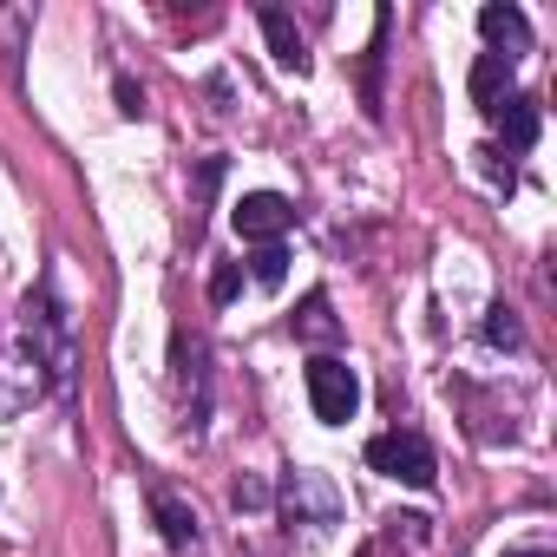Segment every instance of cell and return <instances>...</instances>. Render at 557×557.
Segmentation results:
<instances>
[{
  "label": "cell",
  "mask_w": 557,
  "mask_h": 557,
  "mask_svg": "<svg viewBox=\"0 0 557 557\" xmlns=\"http://www.w3.org/2000/svg\"><path fill=\"white\" fill-rule=\"evenodd\" d=\"M21 342L34 348V361H40L47 387H53V394H73L79 348H73V315L60 309L53 275H40V289H27V302H21Z\"/></svg>",
  "instance_id": "6da1fadb"
},
{
  "label": "cell",
  "mask_w": 557,
  "mask_h": 557,
  "mask_svg": "<svg viewBox=\"0 0 557 557\" xmlns=\"http://www.w3.org/2000/svg\"><path fill=\"white\" fill-rule=\"evenodd\" d=\"M171 394H177L184 433L203 440V426H210V348H203V335H190V329L171 335Z\"/></svg>",
  "instance_id": "7a4b0ae2"
},
{
  "label": "cell",
  "mask_w": 557,
  "mask_h": 557,
  "mask_svg": "<svg viewBox=\"0 0 557 557\" xmlns=\"http://www.w3.org/2000/svg\"><path fill=\"white\" fill-rule=\"evenodd\" d=\"M368 466H374L381 479L413 485V492H433V479H440V453H433V446H426V433H413V426L374 433V440H368Z\"/></svg>",
  "instance_id": "3957f363"
},
{
  "label": "cell",
  "mask_w": 557,
  "mask_h": 557,
  "mask_svg": "<svg viewBox=\"0 0 557 557\" xmlns=\"http://www.w3.org/2000/svg\"><path fill=\"white\" fill-rule=\"evenodd\" d=\"M309 407H315L322 426H348L355 407H361V374L342 355H315L309 361Z\"/></svg>",
  "instance_id": "277c9868"
},
{
  "label": "cell",
  "mask_w": 557,
  "mask_h": 557,
  "mask_svg": "<svg viewBox=\"0 0 557 557\" xmlns=\"http://www.w3.org/2000/svg\"><path fill=\"white\" fill-rule=\"evenodd\" d=\"M283 518H289V531H296V524L329 531V524H342V492H335L315 466H289V472H283Z\"/></svg>",
  "instance_id": "5b68a950"
},
{
  "label": "cell",
  "mask_w": 557,
  "mask_h": 557,
  "mask_svg": "<svg viewBox=\"0 0 557 557\" xmlns=\"http://www.w3.org/2000/svg\"><path fill=\"white\" fill-rule=\"evenodd\" d=\"M230 223H236V236H243L249 249H262V243H283V236L296 230V203H289L283 190H243V197L230 203Z\"/></svg>",
  "instance_id": "8992f818"
},
{
  "label": "cell",
  "mask_w": 557,
  "mask_h": 557,
  "mask_svg": "<svg viewBox=\"0 0 557 557\" xmlns=\"http://www.w3.org/2000/svg\"><path fill=\"white\" fill-rule=\"evenodd\" d=\"M479 34H485V47H492L498 60H511V66L531 53V21H524V8H511V0L479 8Z\"/></svg>",
  "instance_id": "52a82bcc"
},
{
  "label": "cell",
  "mask_w": 557,
  "mask_h": 557,
  "mask_svg": "<svg viewBox=\"0 0 557 557\" xmlns=\"http://www.w3.org/2000/svg\"><path fill=\"white\" fill-rule=\"evenodd\" d=\"M256 27H262V40H269V53H275V66L283 73H309L315 60H309V40H302V27L289 21V8H256Z\"/></svg>",
  "instance_id": "ba28073f"
},
{
  "label": "cell",
  "mask_w": 557,
  "mask_h": 557,
  "mask_svg": "<svg viewBox=\"0 0 557 557\" xmlns=\"http://www.w3.org/2000/svg\"><path fill=\"white\" fill-rule=\"evenodd\" d=\"M145 505H151V518H158V537L171 544V550H197V511L164 485V479H151L145 485Z\"/></svg>",
  "instance_id": "9c48e42d"
},
{
  "label": "cell",
  "mask_w": 557,
  "mask_h": 557,
  "mask_svg": "<svg viewBox=\"0 0 557 557\" xmlns=\"http://www.w3.org/2000/svg\"><path fill=\"white\" fill-rule=\"evenodd\" d=\"M492 125L505 132V145H498V151H531V145H537V132H544V106H537L531 92H511V99L492 112Z\"/></svg>",
  "instance_id": "30bf717a"
},
{
  "label": "cell",
  "mask_w": 557,
  "mask_h": 557,
  "mask_svg": "<svg viewBox=\"0 0 557 557\" xmlns=\"http://www.w3.org/2000/svg\"><path fill=\"white\" fill-rule=\"evenodd\" d=\"M289 329H296V342H309V348H335V342H342V315H335V302H329L322 289L302 296V309L289 315Z\"/></svg>",
  "instance_id": "8fae6325"
},
{
  "label": "cell",
  "mask_w": 557,
  "mask_h": 557,
  "mask_svg": "<svg viewBox=\"0 0 557 557\" xmlns=\"http://www.w3.org/2000/svg\"><path fill=\"white\" fill-rule=\"evenodd\" d=\"M387 27H394V14L381 8V14H374V40H368V60H361V106H368V119H381V112H387V92H381V66H387Z\"/></svg>",
  "instance_id": "7c38bea8"
},
{
  "label": "cell",
  "mask_w": 557,
  "mask_h": 557,
  "mask_svg": "<svg viewBox=\"0 0 557 557\" xmlns=\"http://www.w3.org/2000/svg\"><path fill=\"white\" fill-rule=\"evenodd\" d=\"M505 99H511V60H498V53H479V60H472V106L492 119Z\"/></svg>",
  "instance_id": "4fadbf2b"
},
{
  "label": "cell",
  "mask_w": 557,
  "mask_h": 557,
  "mask_svg": "<svg viewBox=\"0 0 557 557\" xmlns=\"http://www.w3.org/2000/svg\"><path fill=\"white\" fill-rule=\"evenodd\" d=\"M249 275L262 289H283L289 283V249L283 243H262V249H249Z\"/></svg>",
  "instance_id": "5bb4252c"
},
{
  "label": "cell",
  "mask_w": 557,
  "mask_h": 557,
  "mask_svg": "<svg viewBox=\"0 0 557 557\" xmlns=\"http://www.w3.org/2000/svg\"><path fill=\"white\" fill-rule=\"evenodd\" d=\"M223 184V158H203L197 164V184H190V243L203 236V210H210V190Z\"/></svg>",
  "instance_id": "9a60e30c"
},
{
  "label": "cell",
  "mask_w": 557,
  "mask_h": 557,
  "mask_svg": "<svg viewBox=\"0 0 557 557\" xmlns=\"http://www.w3.org/2000/svg\"><path fill=\"white\" fill-rule=\"evenodd\" d=\"M479 335H485L492 348H511V355L524 348V329H518V309H505V302H492V309H485V329H479Z\"/></svg>",
  "instance_id": "2e32d148"
},
{
  "label": "cell",
  "mask_w": 557,
  "mask_h": 557,
  "mask_svg": "<svg viewBox=\"0 0 557 557\" xmlns=\"http://www.w3.org/2000/svg\"><path fill=\"white\" fill-rule=\"evenodd\" d=\"M472 158H479V171H485V184H492V190H505V197H511V184H518V171H511V158H505V151H498V145H479V151H472Z\"/></svg>",
  "instance_id": "e0dca14e"
},
{
  "label": "cell",
  "mask_w": 557,
  "mask_h": 557,
  "mask_svg": "<svg viewBox=\"0 0 557 557\" xmlns=\"http://www.w3.org/2000/svg\"><path fill=\"white\" fill-rule=\"evenodd\" d=\"M34 27V14H21V8H8L0 14V47H8V73L21 79V34Z\"/></svg>",
  "instance_id": "ac0fdd59"
},
{
  "label": "cell",
  "mask_w": 557,
  "mask_h": 557,
  "mask_svg": "<svg viewBox=\"0 0 557 557\" xmlns=\"http://www.w3.org/2000/svg\"><path fill=\"white\" fill-rule=\"evenodd\" d=\"M236 289H243V262H216L210 269V302H236Z\"/></svg>",
  "instance_id": "d6986e66"
},
{
  "label": "cell",
  "mask_w": 557,
  "mask_h": 557,
  "mask_svg": "<svg viewBox=\"0 0 557 557\" xmlns=\"http://www.w3.org/2000/svg\"><path fill=\"white\" fill-rule=\"evenodd\" d=\"M230 505H236V511H262V505H269V485H262V479H236V485H230Z\"/></svg>",
  "instance_id": "ffe728a7"
},
{
  "label": "cell",
  "mask_w": 557,
  "mask_h": 557,
  "mask_svg": "<svg viewBox=\"0 0 557 557\" xmlns=\"http://www.w3.org/2000/svg\"><path fill=\"white\" fill-rule=\"evenodd\" d=\"M119 112H125V119H138V112H145V86L119 79Z\"/></svg>",
  "instance_id": "44dd1931"
},
{
  "label": "cell",
  "mask_w": 557,
  "mask_h": 557,
  "mask_svg": "<svg viewBox=\"0 0 557 557\" xmlns=\"http://www.w3.org/2000/svg\"><path fill=\"white\" fill-rule=\"evenodd\" d=\"M505 557H550V550H544V544H537V550H505Z\"/></svg>",
  "instance_id": "7402d4cb"
}]
</instances>
